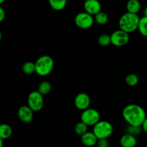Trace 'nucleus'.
Here are the masks:
<instances>
[{"instance_id": "1", "label": "nucleus", "mask_w": 147, "mask_h": 147, "mask_svg": "<svg viewBox=\"0 0 147 147\" xmlns=\"http://www.w3.org/2000/svg\"><path fill=\"white\" fill-rule=\"evenodd\" d=\"M122 114L125 121L131 126H142L146 119L144 109L136 104H129L125 106Z\"/></svg>"}, {"instance_id": "2", "label": "nucleus", "mask_w": 147, "mask_h": 147, "mask_svg": "<svg viewBox=\"0 0 147 147\" xmlns=\"http://www.w3.org/2000/svg\"><path fill=\"white\" fill-rule=\"evenodd\" d=\"M140 19L138 14H133L130 12L125 13L119 19V28L129 34L134 32L139 28Z\"/></svg>"}, {"instance_id": "3", "label": "nucleus", "mask_w": 147, "mask_h": 147, "mask_svg": "<svg viewBox=\"0 0 147 147\" xmlns=\"http://www.w3.org/2000/svg\"><path fill=\"white\" fill-rule=\"evenodd\" d=\"M35 73L38 76L45 77L53 71L54 67V60L49 55L40 56L35 63Z\"/></svg>"}, {"instance_id": "4", "label": "nucleus", "mask_w": 147, "mask_h": 147, "mask_svg": "<svg viewBox=\"0 0 147 147\" xmlns=\"http://www.w3.org/2000/svg\"><path fill=\"white\" fill-rule=\"evenodd\" d=\"M113 131V126L107 121H100L93 128V134L98 139H108L111 136Z\"/></svg>"}, {"instance_id": "5", "label": "nucleus", "mask_w": 147, "mask_h": 147, "mask_svg": "<svg viewBox=\"0 0 147 147\" xmlns=\"http://www.w3.org/2000/svg\"><path fill=\"white\" fill-rule=\"evenodd\" d=\"M27 106L34 112L40 111L44 106L43 96L38 90L32 91L27 97Z\"/></svg>"}, {"instance_id": "6", "label": "nucleus", "mask_w": 147, "mask_h": 147, "mask_svg": "<svg viewBox=\"0 0 147 147\" xmlns=\"http://www.w3.org/2000/svg\"><path fill=\"white\" fill-rule=\"evenodd\" d=\"M80 119L88 126H94L100 121V116L96 109L88 108L82 112Z\"/></svg>"}, {"instance_id": "7", "label": "nucleus", "mask_w": 147, "mask_h": 147, "mask_svg": "<svg viewBox=\"0 0 147 147\" xmlns=\"http://www.w3.org/2000/svg\"><path fill=\"white\" fill-rule=\"evenodd\" d=\"M94 22V17L86 11L78 13L75 17V24L78 27L83 30L90 28Z\"/></svg>"}, {"instance_id": "8", "label": "nucleus", "mask_w": 147, "mask_h": 147, "mask_svg": "<svg viewBox=\"0 0 147 147\" xmlns=\"http://www.w3.org/2000/svg\"><path fill=\"white\" fill-rule=\"evenodd\" d=\"M111 44L116 47H123L126 45L129 41V34L121 30H118L111 34Z\"/></svg>"}, {"instance_id": "9", "label": "nucleus", "mask_w": 147, "mask_h": 147, "mask_svg": "<svg viewBox=\"0 0 147 147\" xmlns=\"http://www.w3.org/2000/svg\"><path fill=\"white\" fill-rule=\"evenodd\" d=\"M90 103V96L86 93H80L75 97L74 104L75 106L78 110L85 111L88 109Z\"/></svg>"}, {"instance_id": "10", "label": "nucleus", "mask_w": 147, "mask_h": 147, "mask_svg": "<svg viewBox=\"0 0 147 147\" xmlns=\"http://www.w3.org/2000/svg\"><path fill=\"white\" fill-rule=\"evenodd\" d=\"M83 8L86 12L95 16L101 11V4L98 0H86L83 4Z\"/></svg>"}, {"instance_id": "11", "label": "nucleus", "mask_w": 147, "mask_h": 147, "mask_svg": "<svg viewBox=\"0 0 147 147\" xmlns=\"http://www.w3.org/2000/svg\"><path fill=\"white\" fill-rule=\"evenodd\" d=\"M34 111L28 106H22L18 109L17 116L22 122L25 123H30L34 118Z\"/></svg>"}, {"instance_id": "12", "label": "nucleus", "mask_w": 147, "mask_h": 147, "mask_svg": "<svg viewBox=\"0 0 147 147\" xmlns=\"http://www.w3.org/2000/svg\"><path fill=\"white\" fill-rule=\"evenodd\" d=\"M82 144L84 146L87 147H91L97 144V142L98 139L96 136V135L93 134V132L88 131L84 135L80 137Z\"/></svg>"}, {"instance_id": "13", "label": "nucleus", "mask_w": 147, "mask_h": 147, "mask_svg": "<svg viewBox=\"0 0 147 147\" xmlns=\"http://www.w3.org/2000/svg\"><path fill=\"white\" fill-rule=\"evenodd\" d=\"M137 144L136 136L129 134H125L120 139V144L122 147H135Z\"/></svg>"}, {"instance_id": "14", "label": "nucleus", "mask_w": 147, "mask_h": 147, "mask_svg": "<svg viewBox=\"0 0 147 147\" xmlns=\"http://www.w3.org/2000/svg\"><path fill=\"white\" fill-rule=\"evenodd\" d=\"M127 12L138 14L141 9V3L139 0H129L126 4Z\"/></svg>"}, {"instance_id": "15", "label": "nucleus", "mask_w": 147, "mask_h": 147, "mask_svg": "<svg viewBox=\"0 0 147 147\" xmlns=\"http://www.w3.org/2000/svg\"><path fill=\"white\" fill-rule=\"evenodd\" d=\"M12 134V129L11 126L7 123H2L0 126V139L5 140L9 139Z\"/></svg>"}, {"instance_id": "16", "label": "nucleus", "mask_w": 147, "mask_h": 147, "mask_svg": "<svg viewBox=\"0 0 147 147\" xmlns=\"http://www.w3.org/2000/svg\"><path fill=\"white\" fill-rule=\"evenodd\" d=\"M48 2L53 9L61 11L66 7L67 0H48Z\"/></svg>"}, {"instance_id": "17", "label": "nucleus", "mask_w": 147, "mask_h": 147, "mask_svg": "<svg viewBox=\"0 0 147 147\" xmlns=\"http://www.w3.org/2000/svg\"><path fill=\"white\" fill-rule=\"evenodd\" d=\"M52 90V85L50 84V82L48 81H43L41 83H40L38 86V90L39 93H41L42 96L45 95H47L48 93H50Z\"/></svg>"}, {"instance_id": "18", "label": "nucleus", "mask_w": 147, "mask_h": 147, "mask_svg": "<svg viewBox=\"0 0 147 147\" xmlns=\"http://www.w3.org/2000/svg\"><path fill=\"white\" fill-rule=\"evenodd\" d=\"M94 20L97 24H100V25H104V24H107V22H109V16L104 11H100L94 16Z\"/></svg>"}, {"instance_id": "19", "label": "nucleus", "mask_w": 147, "mask_h": 147, "mask_svg": "<svg viewBox=\"0 0 147 147\" xmlns=\"http://www.w3.org/2000/svg\"><path fill=\"white\" fill-rule=\"evenodd\" d=\"M22 70L23 73L27 75H31L32 73H35V63L32 62H26L24 63L22 67Z\"/></svg>"}, {"instance_id": "20", "label": "nucleus", "mask_w": 147, "mask_h": 147, "mask_svg": "<svg viewBox=\"0 0 147 147\" xmlns=\"http://www.w3.org/2000/svg\"><path fill=\"white\" fill-rule=\"evenodd\" d=\"M98 43L101 47H108L109 45L111 44V35L107 34H102L98 38Z\"/></svg>"}, {"instance_id": "21", "label": "nucleus", "mask_w": 147, "mask_h": 147, "mask_svg": "<svg viewBox=\"0 0 147 147\" xmlns=\"http://www.w3.org/2000/svg\"><path fill=\"white\" fill-rule=\"evenodd\" d=\"M88 126L86 123L83 121H80L75 126V132L76 134L82 136L88 132Z\"/></svg>"}, {"instance_id": "22", "label": "nucleus", "mask_w": 147, "mask_h": 147, "mask_svg": "<svg viewBox=\"0 0 147 147\" xmlns=\"http://www.w3.org/2000/svg\"><path fill=\"white\" fill-rule=\"evenodd\" d=\"M138 30L142 35L147 37V17L146 16H144L140 19Z\"/></svg>"}, {"instance_id": "23", "label": "nucleus", "mask_w": 147, "mask_h": 147, "mask_svg": "<svg viewBox=\"0 0 147 147\" xmlns=\"http://www.w3.org/2000/svg\"><path fill=\"white\" fill-rule=\"evenodd\" d=\"M125 81H126V84L129 86L131 87H133V86H136V85L139 83V78L138 77V76H136V74H129L125 78Z\"/></svg>"}, {"instance_id": "24", "label": "nucleus", "mask_w": 147, "mask_h": 147, "mask_svg": "<svg viewBox=\"0 0 147 147\" xmlns=\"http://www.w3.org/2000/svg\"><path fill=\"white\" fill-rule=\"evenodd\" d=\"M143 130L142 129V126H131V125H129V126L126 127V134H129L132 135V136H137V135H139L141 133H142V131Z\"/></svg>"}, {"instance_id": "25", "label": "nucleus", "mask_w": 147, "mask_h": 147, "mask_svg": "<svg viewBox=\"0 0 147 147\" xmlns=\"http://www.w3.org/2000/svg\"><path fill=\"white\" fill-rule=\"evenodd\" d=\"M96 145H97L98 147H109V142L107 139H98L97 142V144Z\"/></svg>"}, {"instance_id": "26", "label": "nucleus", "mask_w": 147, "mask_h": 147, "mask_svg": "<svg viewBox=\"0 0 147 147\" xmlns=\"http://www.w3.org/2000/svg\"><path fill=\"white\" fill-rule=\"evenodd\" d=\"M6 17V13L3 7H0V22H2Z\"/></svg>"}, {"instance_id": "27", "label": "nucleus", "mask_w": 147, "mask_h": 147, "mask_svg": "<svg viewBox=\"0 0 147 147\" xmlns=\"http://www.w3.org/2000/svg\"><path fill=\"white\" fill-rule=\"evenodd\" d=\"M142 129H143L145 133L147 134V117H146V119H145V121H144V122L143 123V124H142Z\"/></svg>"}, {"instance_id": "28", "label": "nucleus", "mask_w": 147, "mask_h": 147, "mask_svg": "<svg viewBox=\"0 0 147 147\" xmlns=\"http://www.w3.org/2000/svg\"><path fill=\"white\" fill-rule=\"evenodd\" d=\"M144 16L147 17V6L144 8Z\"/></svg>"}, {"instance_id": "29", "label": "nucleus", "mask_w": 147, "mask_h": 147, "mask_svg": "<svg viewBox=\"0 0 147 147\" xmlns=\"http://www.w3.org/2000/svg\"><path fill=\"white\" fill-rule=\"evenodd\" d=\"M3 139H0V147H3V144H4V142H3Z\"/></svg>"}, {"instance_id": "30", "label": "nucleus", "mask_w": 147, "mask_h": 147, "mask_svg": "<svg viewBox=\"0 0 147 147\" xmlns=\"http://www.w3.org/2000/svg\"><path fill=\"white\" fill-rule=\"evenodd\" d=\"M6 0H0V4H3V3L4 2V1H5Z\"/></svg>"}]
</instances>
